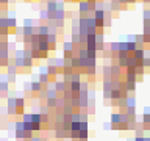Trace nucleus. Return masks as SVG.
<instances>
[{"label": "nucleus", "instance_id": "obj_1", "mask_svg": "<svg viewBox=\"0 0 150 141\" xmlns=\"http://www.w3.org/2000/svg\"><path fill=\"white\" fill-rule=\"evenodd\" d=\"M142 57H144V52L142 50H136L135 52V58H136V60H142Z\"/></svg>", "mask_w": 150, "mask_h": 141}, {"label": "nucleus", "instance_id": "obj_2", "mask_svg": "<svg viewBox=\"0 0 150 141\" xmlns=\"http://www.w3.org/2000/svg\"><path fill=\"white\" fill-rule=\"evenodd\" d=\"M31 86H33V89L36 91V89H38L39 91V88H41V85H39V81H38V83H36V81H35V83L33 85H31Z\"/></svg>", "mask_w": 150, "mask_h": 141}]
</instances>
